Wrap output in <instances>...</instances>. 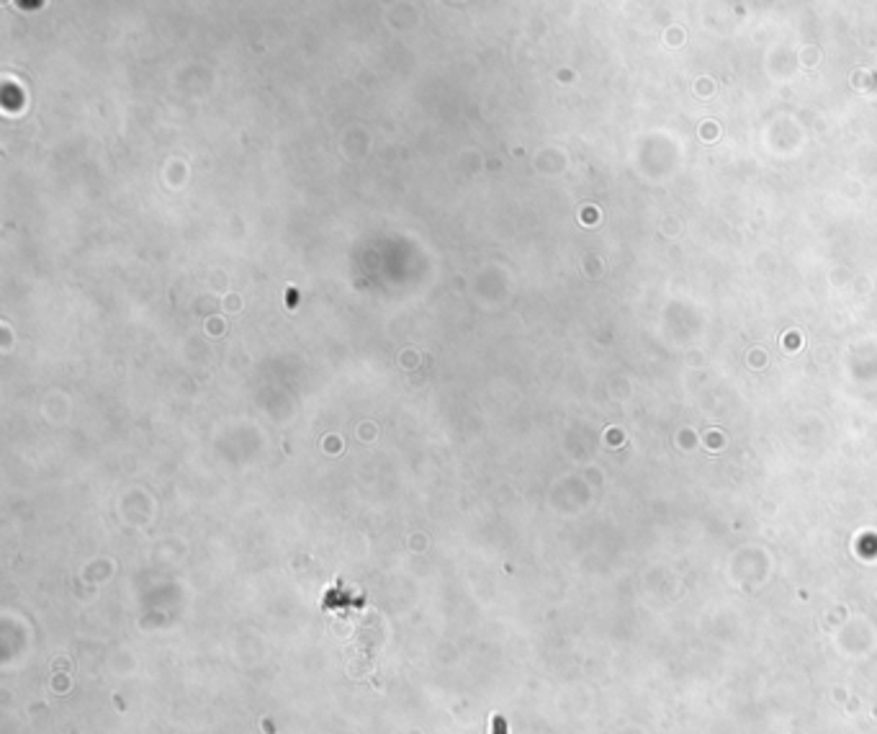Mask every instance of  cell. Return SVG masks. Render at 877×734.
<instances>
[{"instance_id": "cell-1", "label": "cell", "mask_w": 877, "mask_h": 734, "mask_svg": "<svg viewBox=\"0 0 877 734\" xmlns=\"http://www.w3.org/2000/svg\"><path fill=\"white\" fill-rule=\"evenodd\" d=\"M491 734H507V724H505V719L502 716L494 719V724H491Z\"/></svg>"}]
</instances>
